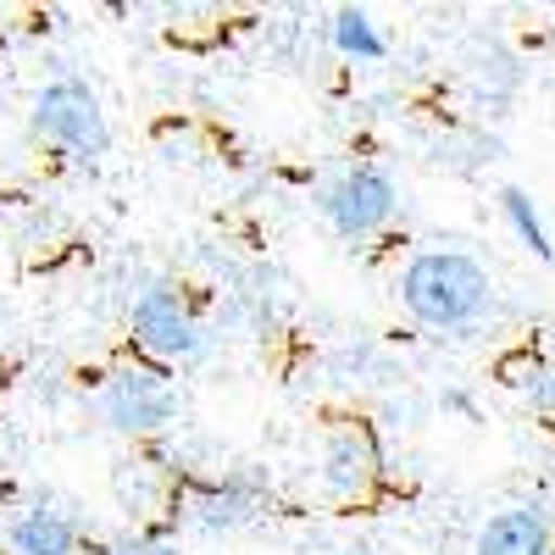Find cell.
Wrapping results in <instances>:
<instances>
[{"mask_svg":"<svg viewBox=\"0 0 555 555\" xmlns=\"http://www.w3.org/2000/svg\"><path fill=\"white\" fill-rule=\"evenodd\" d=\"M400 306L434 334H455L494 306L489 272L467 250H423L400 267Z\"/></svg>","mask_w":555,"mask_h":555,"instance_id":"obj_1","label":"cell"},{"mask_svg":"<svg viewBox=\"0 0 555 555\" xmlns=\"http://www.w3.org/2000/svg\"><path fill=\"white\" fill-rule=\"evenodd\" d=\"M34 133L44 139V145L78 156V162H101L106 145H112L106 112H101V101L89 95L78 78L44 83L39 95H34Z\"/></svg>","mask_w":555,"mask_h":555,"instance_id":"obj_2","label":"cell"},{"mask_svg":"<svg viewBox=\"0 0 555 555\" xmlns=\"http://www.w3.org/2000/svg\"><path fill=\"white\" fill-rule=\"evenodd\" d=\"M395 206H400V190L384 167H350L345 178H334L322 190V217L334 222L339 240H373L395 217Z\"/></svg>","mask_w":555,"mask_h":555,"instance_id":"obj_3","label":"cell"},{"mask_svg":"<svg viewBox=\"0 0 555 555\" xmlns=\"http://www.w3.org/2000/svg\"><path fill=\"white\" fill-rule=\"evenodd\" d=\"M101 416L112 434H156L178 416V389L156 366H117L101 389Z\"/></svg>","mask_w":555,"mask_h":555,"instance_id":"obj_4","label":"cell"},{"mask_svg":"<svg viewBox=\"0 0 555 555\" xmlns=\"http://www.w3.org/2000/svg\"><path fill=\"white\" fill-rule=\"evenodd\" d=\"M128 322H133V339L145 345L151 356H162V361H190V356H201V345H206L190 300H183L178 289H167V284L139 289Z\"/></svg>","mask_w":555,"mask_h":555,"instance_id":"obj_5","label":"cell"},{"mask_svg":"<svg viewBox=\"0 0 555 555\" xmlns=\"http://www.w3.org/2000/svg\"><path fill=\"white\" fill-rule=\"evenodd\" d=\"M550 544H555V522L544 505H505L478 528L473 555H550Z\"/></svg>","mask_w":555,"mask_h":555,"instance_id":"obj_6","label":"cell"},{"mask_svg":"<svg viewBox=\"0 0 555 555\" xmlns=\"http://www.w3.org/2000/svg\"><path fill=\"white\" fill-rule=\"evenodd\" d=\"M373 473H378V455H373V444H366L361 434H334L328 439V455H322V483H328L334 494H361L366 483H373Z\"/></svg>","mask_w":555,"mask_h":555,"instance_id":"obj_7","label":"cell"},{"mask_svg":"<svg viewBox=\"0 0 555 555\" xmlns=\"http://www.w3.org/2000/svg\"><path fill=\"white\" fill-rule=\"evenodd\" d=\"M12 550L17 555H78V528L62 512L34 505V512H23L12 522Z\"/></svg>","mask_w":555,"mask_h":555,"instance_id":"obj_8","label":"cell"},{"mask_svg":"<svg viewBox=\"0 0 555 555\" xmlns=\"http://www.w3.org/2000/svg\"><path fill=\"white\" fill-rule=\"evenodd\" d=\"M500 211H505V222L517 228V240H522L539 261H550V256H555V245H550V234H544V217L533 211L528 190H517V183H505V190H500Z\"/></svg>","mask_w":555,"mask_h":555,"instance_id":"obj_9","label":"cell"},{"mask_svg":"<svg viewBox=\"0 0 555 555\" xmlns=\"http://www.w3.org/2000/svg\"><path fill=\"white\" fill-rule=\"evenodd\" d=\"M195 522L211 533V528H240L245 517H250V494H245V483L234 478V483H228V489H206L201 500H195Z\"/></svg>","mask_w":555,"mask_h":555,"instance_id":"obj_10","label":"cell"},{"mask_svg":"<svg viewBox=\"0 0 555 555\" xmlns=\"http://www.w3.org/2000/svg\"><path fill=\"white\" fill-rule=\"evenodd\" d=\"M334 44L345 56H356V62H378L384 56V39H378V28H373L366 12H339L334 17Z\"/></svg>","mask_w":555,"mask_h":555,"instance_id":"obj_11","label":"cell"},{"mask_svg":"<svg viewBox=\"0 0 555 555\" xmlns=\"http://www.w3.org/2000/svg\"><path fill=\"white\" fill-rule=\"evenodd\" d=\"M517 395L533 411H555V366H528V373L517 378Z\"/></svg>","mask_w":555,"mask_h":555,"instance_id":"obj_12","label":"cell"},{"mask_svg":"<svg viewBox=\"0 0 555 555\" xmlns=\"http://www.w3.org/2000/svg\"><path fill=\"white\" fill-rule=\"evenodd\" d=\"M112 555H178L172 544H151V539H128V544H117Z\"/></svg>","mask_w":555,"mask_h":555,"instance_id":"obj_13","label":"cell"}]
</instances>
